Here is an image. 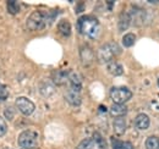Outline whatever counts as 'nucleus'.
Masks as SVG:
<instances>
[{
	"mask_svg": "<svg viewBox=\"0 0 159 149\" xmlns=\"http://www.w3.org/2000/svg\"><path fill=\"white\" fill-rule=\"evenodd\" d=\"M134 124L135 126L139 129V130H146L149 127V124H151V120L149 117L146 115V114H139L135 117L134 120Z\"/></svg>",
	"mask_w": 159,
	"mask_h": 149,
	"instance_id": "nucleus-12",
	"label": "nucleus"
},
{
	"mask_svg": "<svg viewBox=\"0 0 159 149\" xmlns=\"http://www.w3.org/2000/svg\"><path fill=\"white\" fill-rule=\"evenodd\" d=\"M4 149H11V148H4Z\"/></svg>",
	"mask_w": 159,
	"mask_h": 149,
	"instance_id": "nucleus-27",
	"label": "nucleus"
},
{
	"mask_svg": "<svg viewBox=\"0 0 159 149\" xmlns=\"http://www.w3.org/2000/svg\"><path fill=\"white\" fill-rule=\"evenodd\" d=\"M94 144L98 147L99 149H105L107 148V142H105V138L100 134L99 132H94L93 133V137H92Z\"/></svg>",
	"mask_w": 159,
	"mask_h": 149,
	"instance_id": "nucleus-19",
	"label": "nucleus"
},
{
	"mask_svg": "<svg viewBox=\"0 0 159 149\" xmlns=\"http://www.w3.org/2000/svg\"><path fill=\"white\" fill-rule=\"evenodd\" d=\"M146 148L159 149V137H157V136H149L146 139Z\"/></svg>",
	"mask_w": 159,
	"mask_h": 149,
	"instance_id": "nucleus-20",
	"label": "nucleus"
},
{
	"mask_svg": "<svg viewBox=\"0 0 159 149\" xmlns=\"http://www.w3.org/2000/svg\"><path fill=\"white\" fill-rule=\"evenodd\" d=\"M110 98L116 104H124L132 98V93L126 87H113L110 89Z\"/></svg>",
	"mask_w": 159,
	"mask_h": 149,
	"instance_id": "nucleus-5",
	"label": "nucleus"
},
{
	"mask_svg": "<svg viewBox=\"0 0 159 149\" xmlns=\"http://www.w3.org/2000/svg\"><path fill=\"white\" fill-rule=\"evenodd\" d=\"M158 86H159V79H158Z\"/></svg>",
	"mask_w": 159,
	"mask_h": 149,
	"instance_id": "nucleus-28",
	"label": "nucleus"
},
{
	"mask_svg": "<svg viewBox=\"0 0 159 149\" xmlns=\"http://www.w3.org/2000/svg\"><path fill=\"white\" fill-rule=\"evenodd\" d=\"M15 108L14 106H7L5 110H4V116L7 119V120H12L14 119V116H15Z\"/></svg>",
	"mask_w": 159,
	"mask_h": 149,
	"instance_id": "nucleus-25",
	"label": "nucleus"
},
{
	"mask_svg": "<svg viewBox=\"0 0 159 149\" xmlns=\"http://www.w3.org/2000/svg\"><path fill=\"white\" fill-rule=\"evenodd\" d=\"M54 17L55 16H52L45 11L37 10V11H33L28 16L26 25H27V28L31 31H42L45 28V26L48 23H50L54 20Z\"/></svg>",
	"mask_w": 159,
	"mask_h": 149,
	"instance_id": "nucleus-2",
	"label": "nucleus"
},
{
	"mask_svg": "<svg viewBox=\"0 0 159 149\" xmlns=\"http://www.w3.org/2000/svg\"><path fill=\"white\" fill-rule=\"evenodd\" d=\"M94 142L92 138H84L79 143L76 149H94Z\"/></svg>",
	"mask_w": 159,
	"mask_h": 149,
	"instance_id": "nucleus-23",
	"label": "nucleus"
},
{
	"mask_svg": "<svg viewBox=\"0 0 159 149\" xmlns=\"http://www.w3.org/2000/svg\"><path fill=\"white\" fill-rule=\"evenodd\" d=\"M69 84H70V89L81 92L82 89V78L77 72H70L69 74Z\"/></svg>",
	"mask_w": 159,
	"mask_h": 149,
	"instance_id": "nucleus-10",
	"label": "nucleus"
},
{
	"mask_svg": "<svg viewBox=\"0 0 159 149\" xmlns=\"http://www.w3.org/2000/svg\"><path fill=\"white\" fill-rule=\"evenodd\" d=\"M16 108L20 110V112L25 116H30L32 115L34 110H36V106L34 104L26 97H19L16 99Z\"/></svg>",
	"mask_w": 159,
	"mask_h": 149,
	"instance_id": "nucleus-6",
	"label": "nucleus"
},
{
	"mask_svg": "<svg viewBox=\"0 0 159 149\" xmlns=\"http://www.w3.org/2000/svg\"><path fill=\"white\" fill-rule=\"evenodd\" d=\"M77 28H79L81 34L91 38V39H97L99 37L100 23L94 16L84 15V16L80 17L77 21Z\"/></svg>",
	"mask_w": 159,
	"mask_h": 149,
	"instance_id": "nucleus-1",
	"label": "nucleus"
},
{
	"mask_svg": "<svg viewBox=\"0 0 159 149\" xmlns=\"http://www.w3.org/2000/svg\"><path fill=\"white\" fill-rule=\"evenodd\" d=\"M58 31L60 32L61 36L64 37H69L71 34V25L67 20H61L58 23Z\"/></svg>",
	"mask_w": 159,
	"mask_h": 149,
	"instance_id": "nucleus-17",
	"label": "nucleus"
},
{
	"mask_svg": "<svg viewBox=\"0 0 159 149\" xmlns=\"http://www.w3.org/2000/svg\"><path fill=\"white\" fill-rule=\"evenodd\" d=\"M7 97H9V89H7V87L0 83V103L4 102V100H6Z\"/></svg>",
	"mask_w": 159,
	"mask_h": 149,
	"instance_id": "nucleus-24",
	"label": "nucleus"
},
{
	"mask_svg": "<svg viewBox=\"0 0 159 149\" xmlns=\"http://www.w3.org/2000/svg\"><path fill=\"white\" fill-rule=\"evenodd\" d=\"M69 71H55L52 74V81L55 86H62L69 81Z\"/></svg>",
	"mask_w": 159,
	"mask_h": 149,
	"instance_id": "nucleus-11",
	"label": "nucleus"
},
{
	"mask_svg": "<svg viewBox=\"0 0 159 149\" xmlns=\"http://www.w3.org/2000/svg\"><path fill=\"white\" fill-rule=\"evenodd\" d=\"M107 69H108V72L110 74H113V76H121L124 74V69H122L121 64L116 62V61H110L108 64Z\"/></svg>",
	"mask_w": 159,
	"mask_h": 149,
	"instance_id": "nucleus-15",
	"label": "nucleus"
},
{
	"mask_svg": "<svg viewBox=\"0 0 159 149\" xmlns=\"http://www.w3.org/2000/svg\"><path fill=\"white\" fill-rule=\"evenodd\" d=\"M6 7H7V12L11 14V15H17L19 11H20V4L17 1H7L6 2Z\"/></svg>",
	"mask_w": 159,
	"mask_h": 149,
	"instance_id": "nucleus-21",
	"label": "nucleus"
},
{
	"mask_svg": "<svg viewBox=\"0 0 159 149\" xmlns=\"http://www.w3.org/2000/svg\"><path fill=\"white\" fill-rule=\"evenodd\" d=\"M130 23H131V17H130V15L126 14V12L121 14L120 20H119V31H125V29H127L129 26H130Z\"/></svg>",
	"mask_w": 159,
	"mask_h": 149,
	"instance_id": "nucleus-18",
	"label": "nucleus"
},
{
	"mask_svg": "<svg viewBox=\"0 0 159 149\" xmlns=\"http://www.w3.org/2000/svg\"><path fill=\"white\" fill-rule=\"evenodd\" d=\"M110 142H111V148L113 149H135L131 142H122L115 137H111Z\"/></svg>",
	"mask_w": 159,
	"mask_h": 149,
	"instance_id": "nucleus-16",
	"label": "nucleus"
},
{
	"mask_svg": "<svg viewBox=\"0 0 159 149\" xmlns=\"http://www.w3.org/2000/svg\"><path fill=\"white\" fill-rule=\"evenodd\" d=\"M80 57H81V61L84 66H89L94 60V53L89 47L84 45L80 50Z\"/></svg>",
	"mask_w": 159,
	"mask_h": 149,
	"instance_id": "nucleus-8",
	"label": "nucleus"
},
{
	"mask_svg": "<svg viewBox=\"0 0 159 149\" xmlns=\"http://www.w3.org/2000/svg\"><path fill=\"white\" fill-rule=\"evenodd\" d=\"M135 42H136V36H135L134 33H127V34H125V36L122 37V45H124L125 48L132 47V45L135 44Z\"/></svg>",
	"mask_w": 159,
	"mask_h": 149,
	"instance_id": "nucleus-22",
	"label": "nucleus"
},
{
	"mask_svg": "<svg viewBox=\"0 0 159 149\" xmlns=\"http://www.w3.org/2000/svg\"><path fill=\"white\" fill-rule=\"evenodd\" d=\"M121 53V49L116 43H107L98 50V59L100 62L109 64L110 61H114V57Z\"/></svg>",
	"mask_w": 159,
	"mask_h": 149,
	"instance_id": "nucleus-3",
	"label": "nucleus"
},
{
	"mask_svg": "<svg viewBox=\"0 0 159 149\" xmlns=\"http://www.w3.org/2000/svg\"><path fill=\"white\" fill-rule=\"evenodd\" d=\"M127 114V108L125 104H116L114 103L110 108V115L114 116L115 119L116 117H124L125 115Z\"/></svg>",
	"mask_w": 159,
	"mask_h": 149,
	"instance_id": "nucleus-13",
	"label": "nucleus"
},
{
	"mask_svg": "<svg viewBox=\"0 0 159 149\" xmlns=\"http://www.w3.org/2000/svg\"><path fill=\"white\" fill-rule=\"evenodd\" d=\"M19 146L22 149H36L38 147V133L34 131H22L19 136Z\"/></svg>",
	"mask_w": 159,
	"mask_h": 149,
	"instance_id": "nucleus-4",
	"label": "nucleus"
},
{
	"mask_svg": "<svg viewBox=\"0 0 159 149\" xmlns=\"http://www.w3.org/2000/svg\"><path fill=\"white\" fill-rule=\"evenodd\" d=\"M65 99L66 102L72 105V106H80L81 103H82V99H81V94L80 92H76V91H72V89H67L66 93H65Z\"/></svg>",
	"mask_w": 159,
	"mask_h": 149,
	"instance_id": "nucleus-9",
	"label": "nucleus"
},
{
	"mask_svg": "<svg viewBox=\"0 0 159 149\" xmlns=\"http://www.w3.org/2000/svg\"><path fill=\"white\" fill-rule=\"evenodd\" d=\"M113 127H114L115 134H118V136L124 134L125 131H126V120H125L124 117H116V119L114 120Z\"/></svg>",
	"mask_w": 159,
	"mask_h": 149,
	"instance_id": "nucleus-14",
	"label": "nucleus"
},
{
	"mask_svg": "<svg viewBox=\"0 0 159 149\" xmlns=\"http://www.w3.org/2000/svg\"><path fill=\"white\" fill-rule=\"evenodd\" d=\"M38 89H39V93L42 97L49 98V97H52L53 94L55 93V84L53 83V81L44 79L39 83Z\"/></svg>",
	"mask_w": 159,
	"mask_h": 149,
	"instance_id": "nucleus-7",
	"label": "nucleus"
},
{
	"mask_svg": "<svg viewBox=\"0 0 159 149\" xmlns=\"http://www.w3.org/2000/svg\"><path fill=\"white\" fill-rule=\"evenodd\" d=\"M6 132H7V125H6L5 120L2 117H0V137L5 136Z\"/></svg>",
	"mask_w": 159,
	"mask_h": 149,
	"instance_id": "nucleus-26",
	"label": "nucleus"
}]
</instances>
